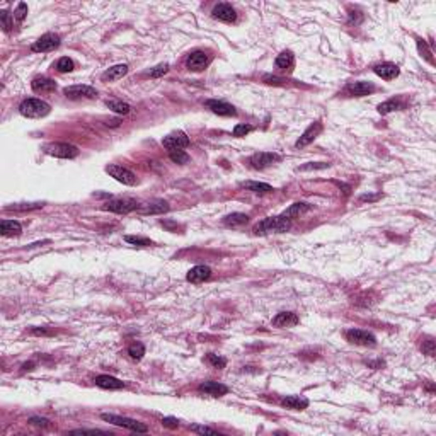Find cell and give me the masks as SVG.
I'll use <instances>...</instances> for the list:
<instances>
[{"instance_id": "cell-18", "label": "cell", "mask_w": 436, "mask_h": 436, "mask_svg": "<svg viewBox=\"0 0 436 436\" xmlns=\"http://www.w3.org/2000/svg\"><path fill=\"white\" fill-rule=\"evenodd\" d=\"M138 211L142 215H159V213H166L169 211V203L162 201V199H157V201L147 203V205H140Z\"/></svg>"}, {"instance_id": "cell-7", "label": "cell", "mask_w": 436, "mask_h": 436, "mask_svg": "<svg viewBox=\"0 0 436 436\" xmlns=\"http://www.w3.org/2000/svg\"><path fill=\"white\" fill-rule=\"evenodd\" d=\"M106 173L109 174L111 177H114L118 182L126 184V186H135V184H137V177H135V174L131 173V171L125 169L123 166L111 164V166L106 167Z\"/></svg>"}, {"instance_id": "cell-6", "label": "cell", "mask_w": 436, "mask_h": 436, "mask_svg": "<svg viewBox=\"0 0 436 436\" xmlns=\"http://www.w3.org/2000/svg\"><path fill=\"white\" fill-rule=\"evenodd\" d=\"M346 339L351 343V345H358V346H375L377 345V339L371 333L363 329H349L346 331Z\"/></svg>"}, {"instance_id": "cell-21", "label": "cell", "mask_w": 436, "mask_h": 436, "mask_svg": "<svg viewBox=\"0 0 436 436\" xmlns=\"http://www.w3.org/2000/svg\"><path fill=\"white\" fill-rule=\"evenodd\" d=\"M95 385L101 387V389H106V390H119L125 387V383L121 382V380L114 378V377H109V375H99V377H95Z\"/></svg>"}, {"instance_id": "cell-45", "label": "cell", "mask_w": 436, "mask_h": 436, "mask_svg": "<svg viewBox=\"0 0 436 436\" xmlns=\"http://www.w3.org/2000/svg\"><path fill=\"white\" fill-rule=\"evenodd\" d=\"M418 48H419V51H421V53L425 55V58L428 60V62H430V63H435V62H433V57H431V51L426 48V43L423 41V39H418Z\"/></svg>"}, {"instance_id": "cell-24", "label": "cell", "mask_w": 436, "mask_h": 436, "mask_svg": "<svg viewBox=\"0 0 436 436\" xmlns=\"http://www.w3.org/2000/svg\"><path fill=\"white\" fill-rule=\"evenodd\" d=\"M22 232V227L19 222L15 220H2L0 223V234L3 237H14V235H19Z\"/></svg>"}, {"instance_id": "cell-5", "label": "cell", "mask_w": 436, "mask_h": 436, "mask_svg": "<svg viewBox=\"0 0 436 436\" xmlns=\"http://www.w3.org/2000/svg\"><path fill=\"white\" fill-rule=\"evenodd\" d=\"M48 155H53V157L58 159H75L79 155V149L75 145H70V143H50V145L45 147Z\"/></svg>"}, {"instance_id": "cell-36", "label": "cell", "mask_w": 436, "mask_h": 436, "mask_svg": "<svg viewBox=\"0 0 436 436\" xmlns=\"http://www.w3.org/2000/svg\"><path fill=\"white\" fill-rule=\"evenodd\" d=\"M128 354L133 359H142L143 354H145V346L142 343H133L130 348H128Z\"/></svg>"}, {"instance_id": "cell-28", "label": "cell", "mask_w": 436, "mask_h": 436, "mask_svg": "<svg viewBox=\"0 0 436 436\" xmlns=\"http://www.w3.org/2000/svg\"><path fill=\"white\" fill-rule=\"evenodd\" d=\"M247 222H249V215H246V213H232V215H227V217L223 218V225L232 227V229H237V227L246 225Z\"/></svg>"}, {"instance_id": "cell-8", "label": "cell", "mask_w": 436, "mask_h": 436, "mask_svg": "<svg viewBox=\"0 0 436 436\" xmlns=\"http://www.w3.org/2000/svg\"><path fill=\"white\" fill-rule=\"evenodd\" d=\"M58 46H60V36L55 33H46L31 46V50L36 51V53H48V51L57 50Z\"/></svg>"}, {"instance_id": "cell-30", "label": "cell", "mask_w": 436, "mask_h": 436, "mask_svg": "<svg viewBox=\"0 0 436 436\" xmlns=\"http://www.w3.org/2000/svg\"><path fill=\"white\" fill-rule=\"evenodd\" d=\"M309 210H310V205H307V203H295V205H291L283 215H285L288 220H293V218H298V217H302V215H305Z\"/></svg>"}, {"instance_id": "cell-25", "label": "cell", "mask_w": 436, "mask_h": 436, "mask_svg": "<svg viewBox=\"0 0 436 436\" xmlns=\"http://www.w3.org/2000/svg\"><path fill=\"white\" fill-rule=\"evenodd\" d=\"M31 87H33L34 92H53L57 89V84L51 79L46 77H36L33 82H31Z\"/></svg>"}, {"instance_id": "cell-4", "label": "cell", "mask_w": 436, "mask_h": 436, "mask_svg": "<svg viewBox=\"0 0 436 436\" xmlns=\"http://www.w3.org/2000/svg\"><path fill=\"white\" fill-rule=\"evenodd\" d=\"M140 203L137 199H130V198H118V199H109L102 205V210L106 211H114V213H130L133 210H138Z\"/></svg>"}, {"instance_id": "cell-47", "label": "cell", "mask_w": 436, "mask_h": 436, "mask_svg": "<svg viewBox=\"0 0 436 436\" xmlns=\"http://www.w3.org/2000/svg\"><path fill=\"white\" fill-rule=\"evenodd\" d=\"M264 82L269 84V86H283V84H285L283 79L273 77V75H264Z\"/></svg>"}, {"instance_id": "cell-37", "label": "cell", "mask_w": 436, "mask_h": 436, "mask_svg": "<svg viewBox=\"0 0 436 436\" xmlns=\"http://www.w3.org/2000/svg\"><path fill=\"white\" fill-rule=\"evenodd\" d=\"M169 157L174 164H187L189 162V155H187L184 150H171Z\"/></svg>"}, {"instance_id": "cell-3", "label": "cell", "mask_w": 436, "mask_h": 436, "mask_svg": "<svg viewBox=\"0 0 436 436\" xmlns=\"http://www.w3.org/2000/svg\"><path fill=\"white\" fill-rule=\"evenodd\" d=\"M101 418L106 423H111L114 426H121L126 428L130 431H137V433H147L149 428H147L143 423L137 421V419H131V418H123V416H116V414H101Z\"/></svg>"}, {"instance_id": "cell-13", "label": "cell", "mask_w": 436, "mask_h": 436, "mask_svg": "<svg viewBox=\"0 0 436 436\" xmlns=\"http://www.w3.org/2000/svg\"><path fill=\"white\" fill-rule=\"evenodd\" d=\"M321 133H322V123H321V121L312 123V125H310V126L307 128V130L302 133V137H300V138L297 140L295 147H297V149H303V147H307V145H309V143L314 142V140L317 138Z\"/></svg>"}, {"instance_id": "cell-50", "label": "cell", "mask_w": 436, "mask_h": 436, "mask_svg": "<svg viewBox=\"0 0 436 436\" xmlns=\"http://www.w3.org/2000/svg\"><path fill=\"white\" fill-rule=\"evenodd\" d=\"M380 196H382V194H375V196L363 194V196H359V203H363V201H375V199H378Z\"/></svg>"}, {"instance_id": "cell-17", "label": "cell", "mask_w": 436, "mask_h": 436, "mask_svg": "<svg viewBox=\"0 0 436 436\" xmlns=\"http://www.w3.org/2000/svg\"><path fill=\"white\" fill-rule=\"evenodd\" d=\"M346 92L354 97H361V95H368L371 92H375V86L371 82L358 81V82H349L346 86Z\"/></svg>"}, {"instance_id": "cell-46", "label": "cell", "mask_w": 436, "mask_h": 436, "mask_svg": "<svg viewBox=\"0 0 436 436\" xmlns=\"http://www.w3.org/2000/svg\"><path fill=\"white\" fill-rule=\"evenodd\" d=\"M29 423L31 425H34V426H41V428H50V421H48V419H45V418H31L29 419Z\"/></svg>"}, {"instance_id": "cell-52", "label": "cell", "mask_w": 436, "mask_h": 436, "mask_svg": "<svg viewBox=\"0 0 436 436\" xmlns=\"http://www.w3.org/2000/svg\"><path fill=\"white\" fill-rule=\"evenodd\" d=\"M31 366H33V363H26L22 368H24V370H31Z\"/></svg>"}, {"instance_id": "cell-23", "label": "cell", "mask_w": 436, "mask_h": 436, "mask_svg": "<svg viewBox=\"0 0 436 436\" xmlns=\"http://www.w3.org/2000/svg\"><path fill=\"white\" fill-rule=\"evenodd\" d=\"M281 406L286 407V409H293V411H303L309 407V401L300 395H288V397L281 399Z\"/></svg>"}, {"instance_id": "cell-20", "label": "cell", "mask_w": 436, "mask_h": 436, "mask_svg": "<svg viewBox=\"0 0 436 436\" xmlns=\"http://www.w3.org/2000/svg\"><path fill=\"white\" fill-rule=\"evenodd\" d=\"M373 72L378 75V77L385 79V81H392L399 75V67L394 65V63H378V65L373 67Z\"/></svg>"}, {"instance_id": "cell-16", "label": "cell", "mask_w": 436, "mask_h": 436, "mask_svg": "<svg viewBox=\"0 0 436 436\" xmlns=\"http://www.w3.org/2000/svg\"><path fill=\"white\" fill-rule=\"evenodd\" d=\"M198 390L205 395H211V397H222L229 392V387L223 385L220 382H213V380H208V382H203L201 385L198 387Z\"/></svg>"}, {"instance_id": "cell-42", "label": "cell", "mask_w": 436, "mask_h": 436, "mask_svg": "<svg viewBox=\"0 0 436 436\" xmlns=\"http://www.w3.org/2000/svg\"><path fill=\"white\" fill-rule=\"evenodd\" d=\"M421 349H423V353L428 354V356H435V341H433V338H428L426 341H423Z\"/></svg>"}, {"instance_id": "cell-39", "label": "cell", "mask_w": 436, "mask_h": 436, "mask_svg": "<svg viewBox=\"0 0 436 436\" xmlns=\"http://www.w3.org/2000/svg\"><path fill=\"white\" fill-rule=\"evenodd\" d=\"M43 208V203H22V205H14L9 206L7 210H14V211H31V210H39Z\"/></svg>"}, {"instance_id": "cell-29", "label": "cell", "mask_w": 436, "mask_h": 436, "mask_svg": "<svg viewBox=\"0 0 436 436\" xmlns=\"http://www.w3.org/2000/svg\"><path fill=\"white\" fill-rule=\"evenodd\" d=\"M242 187H246L247 191H253V193L258 194H267V193H273V187L266 182H256V181H247L241 184Z\"/></svg>"}, {"instance_id": "cell-41", "label": "cell", "mask_w": 436, "mask_h": 436, "mask_svg": "<svg viewBox=\"0 0 436 436\" xmlns=\"http://www.w3.org/2000/svg\"><path fill=\"white\" fill-rule=\"evenodd\" d=\"M254 128L251 126V125H237L234 128V137H246V135H249L251 131H253Z\"/></svg>"}, {"instance_id": "cell-14", "label": "cell", "mask_w": 436, "mask_h": 436, "mask_svg": "<svg viewBox=\"0 0 436 436\" xmlns=\"http://www.w3.org/2000/svg\"><path fill=\"white\" fill-rule=\"evenodd\" d=\"M213 17L218 19L222 22H235L237 21V12H235L234 7L230 3H218V5L213 7Z\"/></svg>"}, {"instance_id": "cell-33", "label": "cell", "mask_w": 436, "mask_h": 436, "mask_svg": "<svg viewBox=\"0 0 436 436\" xmlns=\"http://www.w3.org/2000/svg\"><path fill=\"white\" fill-rule=\"evenodd\" d=\"M125 241L128 244H133V246H138V247H149V246H154V242L150 241V239L147 237H140V235H125Z\"/></svg>"}, {"instance_id": "cell-32", "label": "cell", "mask_w": 436, "mask_h": 436, "mask_svg": "<svg viewBox=\"0 0 436 436\" xmlns=\"http://www.w3.org/2000/svg\"><path fill=\"white\" fill-rule=\"evenodd\" d=\"M401 107H402L401 102L395 101V99H390V101H385V102L380 104L378 113L380 114H389V113H392V111H395V109H401Z\"/></svg>"}, {"instance_id": "cell-40", "label": "cell", "mask_w": 436, "mask_h": 436, "mask_svg": "<svg viewBox=\"0 0 436 436\" xmlns=\"http://www.w3.org/2000/svg\"><path fill=\"white\" fill-rule=\"evenodd\" d=\"M167 72H169V65H167V63H161V65H157L155 69H152L149 72V77L157 79V77H162V75H166Z\"/></svg>"}, {"instance_id": "cell-10", "label": "cell", "mask_w": 436, "mask_h": 436, "mask_svg": "<svg viewBox=\"0 0 436 436\" xmlns=\"http://www.w3.org/2000/svg\"><path fill=\"white\" fill-rule=\"evenodd\" d=\"M281 161V155L273 154V152H258L251 157V164H253L254 169H266V167L273 166V164Z\"/></svg>"}, {"instance_id": "cell-31", "label": "cell", "mask_w": 436, "mask_h": 436, "mask_svg": "<svg viewBox=\"0 0 436 436\" xmlns=\"http://www.w3.org/2000/svg\"><path fill=\"white\" fill-rule=\"evenodd\" d=\"M106 106L109 107L111 111L118 113V114H128L131 111L130 104H126L123 101H106Z\"/></svg>"}, {"instance_id": "cell-11", "label": "cell", "mask_w": 436, "mask_h": 436, "mask_svg": "<svg viewBox=\"0 0 436 436\" xmlns=\"http://www.w3.org/2000/svg\"><path fill=\"white\" fill-rule=\"evenodd\" d=\"M208 65H210V55L205 53V51H201V50L193 51L186 60V67L191 72H201V70H205Z\"/></svg>"}, {"instance_id": "cell-38", "label": "cell", "mask_w": 436, "mask_h": 436, "mask_svg": "<svg viewBox=\"0 0 436 436\" xmlns=\"http://www.w3.org/2000/svg\"><path fill=\"white\" fill-rule=\"evenodd\" d=\"M0 21H2V26H3V31H9L14 27V14H9L7 10H2L0 12Z\"/></svg>"}, {"instance_id": "cell-12", "label": "cell", "mask_w": 436, "mask_h": 436, "mask_svg": "<svg viewBox=\"0 0 436 436\" xmlns=\"http://www.w3.org/2000/svg\"><path fill=\"white\" fill-rule=\"evenodd\" d=\"M162 145L166 147L167 150H182L184 147L189 145V138L184 131H174V133L167 135L166 138L162 140Z\"/></svg>"}, {"instance_id": "cell-49", "label": "cell", "mask_w": 436, "mask_h": 436, "mask_svg": "<svg viewBox=\"0 0 436 436\" xmlns=\"http://www.w3.org/2000/svg\"><path fill=\"white\" fill-rule=\"evenodd\" d=\"M329 167V164H309V166H302L298 171H310V169H326Z\"/></svg>"}, {"instance_id": "cell-35", "label": "cell", "mask_w": 436, "mask_h": 436, "mask_svg": "<svg viewBox=\"0 0 436 436\" xmlns=\"http://www.w3.org/2000/svg\"><path fill=\"white\" fill-rule=\"evenodd\" d=\"M206 361L213 368H217V370H222V368H225V365H227L225 358H222V356H218V354H213V353L206 354Z\"/></svg>"}, {"instance_id": "cell-26", "label": "cell", "mask_w": 436, "mask_h": 436, "mask_svg": "<svg viewBox=\"0 0 436 436\" xmlns=\"http://www.w3.org/2000/svg\"><path fill=\"white\" fill-rule=\"evenodd\" d=\"M126 74H128V65H125V63H123V65H114V67H111L109 70L104 72L102 81H109V82L119 81V79H123Z\"/></svg>"}, {"instance_id": "cell-51", "label": "cell", "mask_w": 436, "mask_h": 436, "mask_svg": "<svg viewBox=\"0 0 436 436\" xmlns=\"http://www.w3.org/2000/svg\"><path fill=\"white\" fill-rule=\"evenodd\" d=\"M31 334H34V336H50L51 331H46V329H33V331H31Z\"/></svg>"}, {"instance_id": "cell-9", "label": "cell", "mask_w": 436, "mask_h": 436, "mask_svg": "<svg viewBox=\"0 0 436 436\" xmlns=\"http://www.w3.org/2000/svg\"><path fill=\"white\" fill-rule=\"evenodd\" d=\"M63 94L69 99H74L75 101V99H94L95 95H97V90L90 86H82V84H79V86L65 87Z\"/></svg>"}, {"instance_id": "cell-22", "label": "cell", "mask_w": 436, "mask_h": 436, "mask_svg": "<svg viewBox=\"0 0 436 436\" xmlns=\"http://www.w3.org/2000/svg\"><path fill=\"white\" fill-rule=\"evenodd\" d=\"M300 322L298 315L295 312H281L273 319V326L276 327H293Z\"/></svg>"}, {"instance_id": "cell-48", "label": "cell", "mask_w": 436, "mask_h": 436, "mask_svg": "<svg viewBox=\"0 0 436 436\" xmlns=\"http://www.w3.org/2000/svg\"><path fill=\"white\" fill-rule=\"evenodd\" d=\"M162 425L167 426V428H177L179 426V421L175 418H162Z\"/></svg>"}, {"instance_id": "cell-1", "label": "cell", "mask_w": 436, "mask_h": 436, "mask_svg": "<svg viewBox=\"0 0 436 436\" xmlns=\"http://www.w3.org/2000/svg\"><path fill=\"white\" fill-rule=\"evenodd\" d=\"M291 229V220H288L285 215L278 217L264 218L259 223H256L253 232L256 235H267V234H283Z\"/></svg>"}, {"instance_id": "cell-19", "label": "cell", "mask_w": 436, "mask_h": 436, "mask_svg": "<svg viewBox=\"0 0 436 436\" xmlns=\"http://www.w3.org/2000/svg\"><path fill=\"white\" fill-rule=\"evenodd\" d=\"M211 278V269L208 266H194L189 269L186 279L189 283H203Z\"/></svg>"}, {"instance_id": "cell-2", "label": "cell", "mask_w": 436, "mask_h": 436, "mask_svg": "<svg viewBox=\"0 0 436 436\" xmlns=\"http://www.w3.org/2000/svg\"><path fill=\"white\" fill-rule=\"evenodd\" d=\"M50 111H51L50 104L41 101V99H26V101H22L21 106H19V113L26 116V118H33V119L45 118Z\"/></svg>"}, {"instance_id": "cell-15", "label": "cell", "mask_w": 436, "mask_h": 436, "mask_svg": "<svg viewBox=\"0 0 436 436\" xmlns=\"http://www.w3.org/2000/svg\"><path fill=\"white\" fill-rule=\"evenodd\" d=\"M205 106L211 113L218 114V116H237V111L232 104L225 102V101H218V99H210V101L205 102Z\"/></svg>"}, {"instance_id": "cell-27", "label": "cell", "mask_w": 436, "mask_h": 436, "mask_svg": "<svg viewBox=\"0 0 436 436\" xmlns=\"http://www.w3.org/2000/svg\"><path fill=\"white\" fill-rule=\"evenodd\" d=\"M274 65H276V69H279V70H291V69H293V65H295L293 53H291V51H283L281 55H278V57H276Z\"/></svg>"}, {"instance_id": "cell-43", "label": "cell", "mask_w": 436, "mask_h": 436, "mask_svg": "<svg viewBox=\"0 0 436 436\" xmlns=\"http://www.w3.org/2000/svg\"><path fill=\"white\" fill-rule=\"evenodd\" d=\"M26 14H27V5L24 2H21L17 5V9H15V12H14V19L17 22H22L24 17H26Z\"/></svg>"}, {"instance_id": "cell-34", "label": "cell", "mask_w": 436, "mask_h": 436, "mask_svg": "<svg viewBox=\"0 0 436 436\" xmlns=\"http://www.w3.org/2000/svg\"><path fill=\"white\" fill-rule=\"evenodd\" d=\"M55 67H57V70L60 72V74H67V72H72L75 69L74 62H72V58H69V57H62Z\"/></svg>"}, {"instance_id": "cell-44", "label": "cell", "mask_w": 436, "mask_h": 436, "mask_svg": "<svg viewBox=\"0 0 436 436\" xmlns=\"http://www.w3.org/2000/svg\"><path fill=\"white\" fill-rule=\"evenodd\" d=\"M191 431H194V433H199V435H218L215 430H211V428L208 426H199V425H193L189 426Z\"/></svg>"}]
</instances>
